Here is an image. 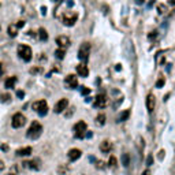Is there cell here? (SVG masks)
<instances>
[{
    "instance_id": "obj_15",
    "label": "cell",
    "mask_w": 175,
    "mask_h": 175,
    "mask_svg": "<svg viewBox=\"0 0 175 175\" xmlns=\"http://www.w3.org/2000/svg\"><path fill=\"white\" fill-rule=\"evenodd\" d=\"M100 151L103 153H110L111 151H112V142L108 141V140L103 141L101 142V145H100Z\"/></svg>"
},
{
    "instance_id": "obj_28",
    "label": "cell",
    "mask_w": 175,
    "mask_h": 175,
    "mask_svg": "<svg viewBox=\"0 0 175 175\" xmlns=\"http://www.w3.org/2000/svg\"><path fill=\"white\" fill-rule=\"evenodd\" d=\"M81 93H82L84 96H86V95H89V93H90V89H88V88L82 86V88H81Z\"/></svg>"
},
{
    "instance_id": "obj_38",
    "label": "cell",
    "mask_w": 175,
    "mask_h": 175,
    "mask_svg": "<svg viewBox=\"0 0 175 175\" xmlns=\"http://www.w3.org/2000/svg\"><path fill=\"white\" fill-rule=\"evenodd\" d=\"M142 175H151V173H149V170H147V171H144V174Z\"/></svg>"
},
{
    "instance_id": "obj_6",
    "label": "cell",
    "mask_w": 175,
    "mask_h": 175,
    "mask_svg": "<svg viewBox=\"0 0 175 175\" xmlns=\"http://www.w3.org/2000/svg\"><path fill=\"white\" fill-rule=\"evenodd\" d=\"M89 52H90V44L89 43H84L80 47V51H78V58L81 60H88L89 58Z\"/></svg>"
},
{
    "instance_id": "obj_12",
    "label": "cell",
    "mask_w": 175,
    "mask_h": 175,
    "mask_svg": "<svg viewBox=\"0 0 175 175\" xmlns=\"http://www.w3.org/2000/svg\"><path fill=\"white\" fill-rule=\"evenodd\" d=\"M81 155H82V152H81L80 149H77V148H74V149H70L69 151L67 156H69L70 162H75V160H78L81 157Z\"/></svg>"
},
{
    "instance_id": "obj_34",
    "label": "cell",
    "mask_w": 175,
    "mask_h": 175,
    "mask_svg": "<svg viewBox=\"0 0 175 175\" xmlns=\"http://www.w3.org/2000/svg\"><path fill=\"white\" fill-rule=\"evenodd\" d=\"M41 14L43 15H45L47 14V7H41Z\"/></svg>"
},
{
    "instance_id": "obj_4",
    "label": "cell",
    "mask_w": 175,
    "mask_h": 175,
    "mask_svg": "<svg viewBox=\"0 0 175 175\" xmlns=\"http://www.w3.org/2000/svg\"><path fill=\"white\" fill-rule=\"evenodd\" d=\"M74 131H75V137L77 138H84L85 137V134H86V131H88V126H86V123L84 121H80V122H77V123L74 125Z\"/></svg>"
},
{
    "instance_id": "obj_32",
    "label": "cell",
    "mask_w": 175,
    "mask_h": 175,
    "mask_svg": "<svg viewBox=\"0 0 175 175\" xmlns=\"http://www.w3.org/2000/svg\"><path fill=\"white\" fill-rule=\"evenodd\" d=\"M17 96H18L19 99H23V96H25V93H23L22 90H18V92H17Z\"/></svg>"
},
{
    "instance_id": "obj_36",
    "label": "cell",
    "mask_w": 175,
    "mask_h": 175,
    "mask_svg": "<svg viewBox=\"0 0 175 175\" xmlns=\"http://www.w3.org/2000/svg\"><path fill=\"white\" fill-rule=\"evenodd\" d=\"M2 75H3V65L0 63V77H2Z\"/></svg>"
},
{
    "instance_id": "obj_22",
    "label": "cell",
    "mask_w": 175,
    "mask_h": 175,
    "mask_svg": "<svg viewBox=\"0 0 175 175\" xmlns=\"http://www.w3.org/2000/svg\"><path fill=\"white\" fill-rule=\"evenodd\" d=\"M122 164L125 166V167H127V166L130 164V156H129V153H123L122 155Z\"/></svg>"
},
{
    "instance_id": "obj_24",
    "label": "cell",
    "mask_w": 175,
    "mask_h": 175,
    "mask_svg": "<svg viewBox=\"0 0 175 175\" xmlns=\"http://www.w3.org/2000/svg\"><path fill=\"white\" fill-rule=\"evenodd\" d=\"M116 164H118V160H116V157H115V156H111V157H110V160H108V167L115 168V167H116Z\"/></svg>"
},
{
    "instance_id": "obj_10",
    "label": "cell",
    "mask_w": 175,
    "mask_h": 175,
    "mask_svg": "<svg viewBox=\"0 0 175 175\" xmlns=\"http://www.w3.org/2000/svg\"><path fill=\"white\" fill-rule=\"evenodd\" d=\"M22 164H23V167H25V168H30V170H34V171H37V170H40V168H41V166H40V162H39V160L23 162Z\"/></svg>"
},
{
    "instance_id": "obj_5",
    "label": "cell",
    "mask_w": 175,
    "mask_h": 175,
    "mask_svg": "<svg viewBox=\"0 0 175 175\" xmlns=\"http://www.w3.org/2000/svg\"><path fill=\"white\" fill-rule=\"evenodd\" d=\"M25 123H26V118L21 112L14 114L13 119H11V126H13L14 129H19V127H22Z\"/></svg>"
},
{
    "instance_id": "obj_30",
    "label": "cell",
    "mask_w": 175,
    "mask_h": 175,
    "mask_svg": "<svg viewBox=\"0 0 175 175\" xmlns=\"http://www.w3.org/2000/svg\"><path fill=\"white\" fill-rule=\"evenodd\" d=\"M152 164H153V156L152 155H149L148 159H147V166H152Z\"/></svg>"
},
{
    "instance_id": "obj_19",
    "label": "cell",
    "mask_w": 175,
    "mask_h": 175,
    "mask_svg": "<svg viewBox=\"0 0 175 175\" xmlns=\"http://www.w3.org/2000/svg\"><path fill=\"white\" fill-rule=\"evenodd\" d=\"M130 116V111L129 110H126V111H123V112L121 114V115L118 116V119H116V122H125L127 118Z\"/></svg>"
},
{
    "instance_id": "obj_16",
    "label": "cell",
    "mask_w": 175,
    "mask_h": 175,
    "mask_svg": "<svg viewBox=\"0 0 175 175\" xmlns=\"http://www.w3.org/2000/svg\"><path fill=\"white\" fill-rule=\"evenodd\" d=\"M77 73H78V75L80 77H88L89 75V69H88V66L85 65H78L77 66Z\"/></svg>"
},
{
    "instance_id": "obj_39",
    "label": "cell",
    "mask_w": 175,
    "mask_h": 175,
    "mask_svg": "<svg viewBox=\"0 0 175 175\" xmlns=\"http://www.w3.org/2000/svg\"><path fill=\"white\" fill-rule=\"evenodd\" d=\"M115 69H116V70H118V71H119V70H121L122 67H121V65H116V67H115Z\"/></svg>"
},
{
    "instance_id": "obj_7",
    "label": "cell",
    "mask_w": 175,
    "mask_h": 175,
    "mask_svg": "<svg viewBox=\"0 0 175 175\" xmlns=\"http://www.w3.org/2000/svg\"><path fill=\"white\" fill-rule=\"evenodd\" d=\"M65 85L69 88V89H75V88L78 86V78H77V75H74V74L67 75L66 80H65Z\"/></svg>"
},
{
    "instance_id": "obj_40",
    "label": "cell",
    "mask_w": 175,
    "mask_h": 175,
    "mask_svg": "<svg viewBox=\"0 0 175 175\" xmlns=\"http://www.w3.org/2000/svg\"><path fill=\"white\" fill-rule=\"evenodd\" d=\"M7 175H15V174H13V173H10V174H7Z\"/></svg>"
},
{
    "instance_id": "obj_37",
    "label": "cell",
    "mask_w": 175,
    "mask_h": 175,
    "mask_svg": "<svg viewBox=\"0 0 175 175\" xmlns=\"http://www.w3.org/2000/svg\"><path fill=\"white\" fill-rule=\"evenodd\" d=\"M136 3H137V4H142V3H144V0H136Z\"/></svg>"
},
{
    "instance_id": "obj_35",
    "label": "cell",
    "mask_w": 175,
    "mask_h": 175,
    "mask_svg": "<svg viewBox=\"0 0 175 175\" xmlns=\"http://www.w3.org/2000/svg\"><path fill=\"white\" fill-rule=\"evenodd\" d=\"M2 151H8V147L7 145H2Z\"/></svg>"
},
{
    "instance_id": "obj_13",
    "label": "cell",
    "mask_w": 175,
    "mask_h": 175,
    "mask_svg": "<svg viewBox=\"0 0 175 175\" xmlns=\"http://www.w3.org/2000/svg\"><path fill=\"white\" fill-rule=\"evenodd\" d=\"M56 44L63 49V48H66V47L70 45V39L67 36H59L56 39Z\"/></svg>"
},
{
    "instance_id": "obj_8",
    "label": "cell",
    "mask_w": 175,
    "mask_h": 175,
    "mask_svg": "<svg viewBox=\"0 0 175 175\" xmlns=\"http://www.w3.org/2000/svg\"><path fill=\"white\" fill-rule=\"evenodd\" d=\"M67 107H69V100L67 99H60L59 101H58L56 104H55V108H54V111L56 114H62L63 111H65Z\"/></svg>"
},
{
    "instance_id": "obj_2",
    "label": "cell",
    "mask_w": 175,
    "mask_h": 175,
    "mask_svg": "<svg viewBox=\"0 0 175 175\" xmlns=\"http://www.w3.org/2000/svg\"><path fill=\"white\" fill-rule=\"evenodd\" d=\"M18 55H19V58H21L22 60H25V62H30L33 52H32V48L29 45L22 44V45L18 47Z\"/></svg>"
},
{
    "instance_id": "obj_17",
    "label": "cell",
    "mask_w": 175,
    "mask_h": 175,
    "mask_svg": "<svg viewBox=\"0 0 175 175\" xmlns=\"http://www.w3.org/2000/svg\"><path fill=\"white\" fill-rule=\"evenodd\" d=\"M33 152V149H32L30 147H25V148H21V149L17 151V156H29V155H32Z\"/></svg>"
},
{
    "instance_id": "obj_26",
    "label": "cell",
    "mask_w": 175,
    "mask_h": 175,
    "mask_svg": "<svg viewBox=\"0 0 175 175\" xmlns=\"http://www.w3.org/2000/svg\"><path fill=\"white\" fill-rule=\"evenodd\" d=\"M0 101H2V103H10V101H11V96L10 95H2V96H0Z\"/></svg>"
},
{
    "instance_id": "obj_18",
    "label": "cell",
    "mask_w": 175,
    "mask_h": 175,
    "mask_svg": "<svg viewBox=\"0 0 175 175\" xmlns=\"http://www.w3.org/2000/svg\"><path fill=\"white\" fill-rule=\"evenodd\" d=\"M17 77L15 75H13V77H8L7 80H6V82H4V86L7 88V89H11V88H14V85L17 84Z\"/></svg>"
},
{
    "instance_id": "obj_23",
    "label": "cell",
    "mask_w": 175,
    "mask_h": 175,
    "mask_svg": "<svg viewBox=\"0 0 175 175\" xmlns=\"http://www.w3.org/2000/svg\"><path fill=\"white\" fill-rule=\"evenodd\" d=\"M96 122H97V125L103 126V125L106 123V115H104V114H99L97 118H96Z\"/></svg>"
},
{
    "instance_id": "obj_20",
    "label": "cell",
    "mask_w": 175,
    "mask_h": 175,
    "mask_svg": "<svg viewBox=\"0 0 175 175\" xmlns=\"http://www.w3.org/2000/svg\"><path fill=\"white\" fill-rule=\"evenodd\" d=\"M8 34H10V37H15L17 34H18V28H17V25L8 26Z\"/></svg>"
},
{
    "instance_id": "obj_31",
    "label": "cell",
    "mask_w": 175,
    "mask_h": 175,
    "mask_svg": "<svg viewBox=\"0 0 175 175\" xmlns=\"http://www.w3.org/2000/svg\"><path fill=\"white\" fill-rule=\"evenodd\" d=\"M96 167H97V168H100V170H103V168L106 167V166H104V163L101 162V160H99V162L96 163Z\"/></svg>"
},
{
    "instance_id": "obj_33",
    "label": "cell",
    "mask_w": 175,
    "mask_h": 175,
    "mask_svg": "<svg viewBox=\"0 0 175 175\" xmlns=\"http://www.w3.org/2000/svg\"><path fill=\"white\" fill-rule=\"evenodd\" d=\"M23 26H25V22H23V21H19L18 23H17V28H23Z\"/></svg>"
},
{
    "instance_id": "obj_25",
    "label": "cell",
    "mask_w": 175,
    "mask_h": 175,
    "mask_svg": "<svg viewBox=\"0 0 175 175\" xmlns=\"http://www.w3.org/2000/svg\"><path fill=\"white\" fill-rule=\"evenodd\" d=\"M55 55H56L58 59H63V58H65V55H66V51H65V49H62V48H59V49H56Z\"/></svg>"
},
{
    "instance_id": "obj_3",
    "label": "cell",
    "mask_w": 175,
    "mask_h": 175,
    "mask_svg": "<svg viewBox=\"0 0 175 175\" xmlns=\"http://www.w3.org/2000/svg\"><path fill=\"white\" fill-rule=\"evenodd\" d=\"M33 110L39 114L40 116H45L47 112H48V104H47L45 100H39L33 103Z\"/></svg>"
},
{
    "instance_id": "obj_11",
    "label": "cell",
    "mask_w": 175,
    "mask_h": 175,
    "mask_svg": "<svg viewBox=\"0 0 175 175\" xmlns=\"http://www.w3.org/2000/svg\"><path fill=\"white\" fill-rule=\"evenodd\" d=\"M77 19H78L77 14H71V15L66 14V15L63 17V23H65L66 26H73L75 22H77Z\"/></svg>"
},
{
    "instance_id": "obj_9",
    "label": "cell",
    "mask_w": 175,
    "mask_h": 175,
    "mask_svg": "<svg viewBox=\"0 0 175 175\" xmlns=\"http://www.w3.org/2000/svg\"><path fill=\"white\" fill-rule=\"evenodd\" d=\"M107 103H108V99H107V96L106 95H99L95 99V103H93V106L99 107V108H104V107H107Z\"/></svg>"
},
{
    "instance_id": "obj_14",
    "label": "cell",
    "mask_w": 175,
    "mask_h": 175,
    "mask_svg": "<svg viewBox=\"0 0 175 175\" xmlns=\"http://www.w3.org/2000/svg\"><path fill=\"white\" fill-rule=\"evenodd\" d=\"M155 104H156V101H155V96L152 95V93H151V95H148V97H147V108H148V112H153Z\"/></svg>"
},
{
    "instance_id": "obj_27",
    "label": "cell",
    "mask_w": 175,
    "mask_h": 175,
    "mask_svg": "<svg viewBox=\"0 0 175 175\" xmlns=\"http://www.w3.org/2000/svg\"><path fill=\"white\" fill-rule=\"evenodd\" d=\"M69 171V168L65 167V166H60L59 168H58V173H59L60 175H66V173Z\"/></svg>"
},
{
    "instance_id": "obj_21",
    "label": "cell",
    "mask_w": 175,
    "mask_h": 175,
    "mask_svg": "<svg viewBox=\"0 0 175 175\" xmlns=\"http://www.w3.org/2000/svg\"><path fill=\"white\" fill-rule=\"evenodd\" d=\"M39 37L41 41H47V40H48V33H47V30L44 28H41L39 30Z\"/></svg>"
},
{
    "instance_id": "obj_29",
    "label": "cell",
    "mask_w": 175,
    "mask_h": 175,
    "mask_svg": "<svg viewBox=\"0 0 175 175\" xmlns=\"http://www.w3.org/2000/svg\"><path fill=\"white\" fill-rule=\"evenodd\" d=\"M164 82H166V81H164V78H160V80L156 82V88H162L163 85H164Z\"/></svg>"
},
{
    "instance_id": "obj_1",
    "label": "cell",
    "mask_w": 175,
    "mask_h": 175,
    "mask_svg": "<svg viewBox=\"0 0 175 175\" xmlns=\"http://www.w3.org/2000/svg\"><path fill=\"white\" fill-rule=\"evenodd\" d=\"M41 133H43V126L37 121H34V122H32L30 127L28 129L26 137L30 138V140H37L40 136H41Z\"/></svg>"
}]
</instances>
